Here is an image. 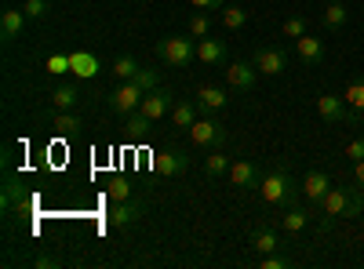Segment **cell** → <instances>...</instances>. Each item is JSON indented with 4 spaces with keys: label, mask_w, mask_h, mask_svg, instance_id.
Segmentation results:
<instances>
[{
    "label": "cell",
    "mask_w": 364,
    "mask_h": 269,
    "mask_svg": "<svg viewBox=\"0 0 364 269\" xmlns=\"http://www.w3.org/2000/svg\"><path fill=\"white\" fill-rule=\"evenodd\" d=\"M317 215H321V233H328L339 219L364 215V197H360V190H350V186H331L324 193V200L317 204Z\"/></svg>",
    "instance_id": "6da1fadb"
},
{
    "label": "cell",
    "mask_w": 364,
    "mask_h": 269,
    "mask_svg": "<svg viewBox=\"0 0 364 269\" xmlns=\"http://www.w3.org/2000/svg\"><path fill=\"white\" fill-rule=\"evenodd\" d=\"M259 193H262V200H266L269 207H288V204H295V197L302 193V182H295L291 171L273 168L269 175H262Z\"/></svg>",
    "instance_id": "7a4b0ae2"
},
{
    "label": "cell",
    "mask_w": 364,
    "mask_h": 269,
    "mask_svg": "<svg viewBox=\"0 0 364 269\" xmlns=\"http://www.w3.org/2000/svg\"><path fill=\"white\" fill-rule=\"evenodd\" d=\"M154 51L171 70H190L197 62V40L193 37H164V40L154 44Z\"/></svg>",
    "instance_id": "3957f363"
},
{
    "label": "cell",
    "mask_w": 364,
    "mask_h": 269,
    "mask_svg": "<svg viewBox=\"0 0 364 269\" xmlns=\"http://www.w3.org/2000/svg\"><path fill=\"white\" fill-rule=\"evenodd\" d=\"M317 116H321L324 124H350V128H357V124H360V109L346 106V99L331 95V92L317 95Z\"/></svg>",
    "instance_id": "277c9868"
},
{
    "label": "cell",
    "mask_w": 364,
    "mask_h": 269,
    "mask_svg": "<svg viewBox=\"0 0 364 269\" xmlns=\"http://www.w3.org/2000/svg\"><path fill=\"white\" fill-rule=\"evenodd\" d=\"M190 138H193V146H197V149H219V146H226L230 131H226V124H223V121H215V116L208 113V116H197V121H193Z\"/></svg>",
    "instance_id": "5b68a950"
},
{
    "label": "cell",
    "mask_w": 364,
    "mask_h": 269,
    "mask_svg": "<svg viewBox=\"0 0 364 269\" xmlns=\"http://www.w3.org/2000/svg\"><path fill=\"white\" fill-rule=\"evenodd\" d=\"M142 99H146V87L139 80H120V87L109 95V113L128 116V113H135L142 106Z\"/></svg>",
    "instance_id": "8992f818"
},
{
    "label": "cell",
    "mask_w": 364,
    "mask_h": 269,
    "mask_svg": "<svg viewBox=\"0 0 364 269\" xmlns=\"http://www.w3.org/2000/svg\"><path fill=\"white\" fill-rule=\"evenodd\" d=\"M186 168H190V157H186V149H178V146H168V149H157V153H154V171L157 175L175 178Z\"/></svg>",
    "instance_id": "52a82bcc"
},
{
    "label": "cell",
    "mask_w": 364,
    "mask_h": 269,
    "mask_svg": "<svg viewBox=\"0 0 364 269\" xmlns=\"http://www.w3.org/2000/svg\"><path fill=\"white\" fill-rule=\"evenodd\" d=\"M230 186L240 190V193H252V190L262 186V171L252 160H233L230 164Z\"/></svg>",
    "instance_id": "ba28073f"
},
{
    "label": "cell",
    "mask_w": 364,
    "mask_h": 269,
    "mask_svg": "<svg viewBox=\"0 0 364 269\" xmlns=\"http://www.w3.org/2000/svg\"><path fill=\"white\" fill-rule=\"evenodd\" d=\"M255 62H230L226 66V84H230V92H240V95H248L252 87H255Z\"/></svg>",
    "instance_id": "9c48e42d"
},
{
    "label": "cell",
    "mask_w": 364,
    "mask_h": 269,
    "mask_svg": "<svg viewBox=\"0 0 364 269\" xmlns=\"http://www.w3.org/2000/svg\"><path fill=\"white\" fill-rule=\"evenodd\" d=\"M331 190V175L324 171V168H314L306 178H302V197H306V204L317 212V204L324 200V193Z\"/></svg>",
    "instance_id": "30bf717a"
},
{
    "label": "cell",
    "mask_w": 364,
    "mask_h": 269,
    "mask_svg": "<svg viewBox=\"0 0 364 269\" xmlns=\"http://www.w3.org/2000/svg\"><path fill=\"white\" fill-rule=\"evenodd\" d=\"M255 70L262 77H281L288 70V55L281 48H259L255 51Z\"/></svg>",
    "instance_id": "8fae6325"
},
{
    "label": "cell",
    "mask_w": 364,
    "mask_h": 269,
    "mask_svg": "<svg viewBox=\"0 0 364 269\" xmlns=\"http://www.w3.org/2000/svg\"><path fill=\"white\" fill-rule=\"evenodd\" d=\"M171 106H175V92H168V87H154V92H146V99H142L139 109L149 116V121H161Z\"/></svg>",
    "instance_id": "7c38bea8"
},
{
    "label": "cell",
    "mask_w": 364,
    "mask_h": 269,
    "mask_svg": "<svg viewBox=\"0 0 364 269\" xmlns=\"http://www.w3.org/2000/svg\"><path fill=\"white\" fill-rule=\"evenodd\" d=\"M139 219H142V204L139 200H117L109 207V226H117V229H124V226H132Z\"/></svg>",
    "instance_id": "4fadbf2b"
},
{
    "label": "cell",
    "mask_w": 364,
    "mask_h": 269,
    "mask_svg": "<svg viewBox=\"0 0 364 269\" xmlns=\"http://www.w3.org/2000/svg\"><path fill=\"white\" fill-rule=\"evenodd\" d=\"M226 87H215V84H200L197 87V109H204V113H219V109H226Z\"/></svg>",
    "instance_id": "5bb4252c"
},
{
    "label": "cell",
    "mask_w": 364,
    "mask_h": 269,
    "mask_svg": "<svg viewBox=\"0 0 364 269\" xmlns=\"http://www.w3.org/2000/svg\"><path fill=\"white\" fill-rule=\"evenodd\" d=\"M295 51H299V58H302L306 66H321V62H324V40L314 37V33H302V37L295 40Z\"/></svg>",
    "instance_id": "9a60e30c"
},
{
    "label": "cell",
    "mask_w": 364,
    "mask_h": 269,
    "mask_svg": "<svg viewBox=\"0 0 364 269\" xmlns=\"http://www.w3.org/2000/svg\"><path fill=\"white\" fill-rule=\"evenodd\" d=\"M310 215H314V207H302V204H288L284 212H281V229L295 236V233H302V229H306Z\"/></svg>",
    "instance_id": "2e32d148"
},
{
    "label": "cell",
    "mask_w": 364,
    "mask_h": 269,
    "mask_svg": "<svg viewBox=\"0 0 364 269\" xmlns=\"http://www.w3.org/2000/svg\"><path fill=\"white\" fill-rule=\"evenodd\" d=\"M29 204H33V200H29L26 197V190L18 186V178H4V197H0V207H4V212H26V207Z\"/></svg>",
    "instance_id": "e0dca14e"
},
{
    "label": "cell",
    "mask_w": 364,
    "mask_h": 269,
    "mask_svg": "<svg viewBox=\"0 0 364 269\" xmlns=\"http://www.w3.org/2000/svg\"><path fill=\"white\" fill-rule=\"evenodd\" d=\"M252 248H255V255H273V251H281V229H273V226L252 229Z\"/></svg>",
    "instance_id": "ac0fdd59"
},
{
    "label": "cell",
    "mask_w": 364,
    "mask_h": 269,
    "mask_svg": "<svg viewBox=\"0 0 364 269\" xmlns=\"http://www.w3.org/2000/svg\"><path fill=\"white\" fill-rule=\"evenodd\" d=\"M197 62H204V66H226V44L211 40V37L197 40Z\"/></svg>",
    "instance_id": "d6986e66"
},
{
    "label": "cell",
    "mask_w": 364,
    "mask_h": 269,
    "mask_svg": "<svg viewBox=\"0 0 364 269\" xmlns=\"http://www.w3.org/2000/svg\"><path fill=\"white\" fill-rule=\"evenodd\" d=\"M22 26H26V11L22 8H4L0 11V37L4 40H15L22 33Z\"/></svg>",
    "instance_id": "ffe728a7"
},
{
    "label": "cell",
    "mask_w": 364,
    "mask_h": 269,
    "mask_svg": "<svg viewBox=\"0 0 364 269\" xmlns=\"http://www.w3.org/2000/svg\"><path fill=\"white\" fill-rule=\"evenodd\" d=\"M193 121H197V102L178 99V102L171 106V128H178V131H190V128H193Z\"/></svg>",
    "instance_id": "44dd1931"
},
{
    "label": "cell",
    "mask_w": 364,
    "mask_h": 269,
    "mask_svg": "<svg viewBox=\"0 0 364 269\" xmlns=\"http://www.w3.org/2000/svg\"><path fill=\"white\" fill-rule=\"evenodd\" d=\"M70 62H73V73L80 77V80H91V77H99V58L91 55V51H73L70 55Z\"/></svg>",
    "instance_id": "7402d4cb"
},
{
    "label": "cell",
    "mask_w": 364,
    "mask_h": 269,
    "mask_svg": "<svg viewBox=\"0 0 364 269\" xmlns=\"http://www.w3.org/2000/svg\"><path fill=\"white\" fill-rule=\"evenodd\" d=\"M230 171V160H226V149L219 146V149H211V153L204 157V175L211 178V182H215V178H223Z\"/></svg>",
    "instance_id": "603a6c76"
},
{
    "label": "cell",
    "mask_w": 364,
    "mask_h": 269,
    "mask_svg": "<svg viewBox=\"0 0 364 269\" xmlns=\"http://www.w3.org/2000/svg\"><path fill=\"white\" fill-rule=\"evenodd\" d=\"M80 102V87L77 84H63V87H55L51 92V106L55 109H73Z\"/></svg>",
    "instance_id": "cb8c5ba5"
},
{
    "label": "cell",
    "mask_w": 364,
    "mask_h": 269,
    "mask_svg": "<svg viewBox=\"0 0 364 269\" xmlns=\"http://www.w3.org/2000/svg\"><path fill=\"white\" fill-rule=\"evenodd\" d=\"M346 22H350L346 4H343V0H331V4L324 8V26H328V29H343Z\"/></svg>",
    "instance_id": "d4e9b609"
},
{
    "label": "cell",
    "mask_w": 364,
    "mask_h": 269,
    "mask_svg": "<svg viewBox=\"0 0 364 269\" xmlns=\"http://www.w3.org/2000/svg\"><path fill=\"white\" fill-rule=\"evenodd\" d=\"M139 70H142V66H139V58L120 55L117 62H113V70H109V73H113L117 80H135V77H139Z\"/></svg>",
    "instance_id": "484cf974"
},
{
    "label": "cell",
    "mask_w": 364,
    "mask_h": 269,
    "mask_svg": "<svg viewBox=\"0 0 364 269\" xmlns=\"http://www.w3.org/2000/svg\"><path fill=\"white\" fill-rule=\"evenodd\" d=\"M343 99H346V106H353V109H360V113H364V77H357V80H350V84H346Z\"/></svg>",
    "instance_id": "4316f807"
},
{
    "label": "cell",
    "mask_w": 364,
    "mask_h": 269,
    "mask_svg": "<svg viewBox=\"0 0 364 269\" xmlns=\"http://www.w3.org/2000/svg\"><path fill=\"white\" fill-rule=\"evenodd\" d=\"M149 124H154V121H149V116H146L142 109H135V113H128V124H124V128H128V135H132V138H142V135L149 131Z\"/></svg>",
    "instance_id": "83f0119b"
},
{
    "label": "cell",
    "mask_w": 364,
    "mask_h": 269,
    "mask_svg": "<svg viewBox=\"0 0 364 269\" xmlns=\"http://www.w3.org/2000/svg\"><path fill=\"white\" fill-rule=\"evenodd\" d=\"M302 33H306V18H302V15H291V18H284V22H281V37L299 40Z\"/></svg>",
    "instance_id": "f1b7e54d"
},
{
    "label": "cell",
    "mask_w": 364,
    "mask_h": 269,
    "mask_svg": "<svg viewBox=\"0 0 364 269\" xmlns=\"http://www.w3.org/2000/svg\"><path fill=\"white\" fill-rule=\"evenodd\" d=\"M245 22H248V11L245 8H240V4H226V11H223V26L226 29H240Z\"/></svg>",
    "instance_id": "f546056e"
},
{
    "label": "cell",
    "mask_w": 364,
    "mask_h": 269,
    "mask_svg": "<svg viewBox=\"0 0 364 269\" xmlns=\"http://www.w3.org/2000/svg\"><path fill=\"white\" fill-rule=\"evenodd\" d=\"M51 128H58V131L70 135V131L80 128V116H77V113H55V116H51Z\"/></svg>",
    "instance_id": "4dcf8cb0"
},
{
    "label": "cell",
    "mask_w": 364,
    "mask_h": 269,
    "mask_svg": "<svg viewBox=\"0 0 364 269\" xmlns=\"http://www.w3.org/2000/svg\"><path fill=\"white\" fill-rule=\"evenodd\" d=\"M208 33H211V18H208V15H193V18H190V37H193V40H204Z\"/></svg>",
    "instance_id": "1f68e13d"
},
{
    "label": "cell",
    "mask_w": 364,
    "mask_h": 269,
    "mask_svg": "<svg viewBox=\"0 0 364 269\" xmlns=\"http://www.w3.org/2000/svg\"><path fill=\"white\" fill-rule=\"evenodd\" d=\"M48 73H55V77H63V73H73V62H70V55H51V58H48Z\"/></svg>",
    "instance_id": "d6a6232c"
},
{
    "label": "cell",
    "mask_w": 364,
    "mask_h": 269,
    "mask_svg": "<svg viewBox=\"0 0 364 269\" xmlns=\"http://www.w3.org/2000/svg\"><path fill=\"white\" fill-rule=\"evenodd\" d=\"M291 262H288V255H259V269H288Z\"/></svg>",
    "instance_id": "836d02e7"
},
{
    "label": "cell",
    "mask_w": 364,
    "mask_h": 269,
    "mask_svg": "<svg viewBox=\"0 0 364 269\" xmlns=\"http://www.w3.org/2000/svg\"><path fill=\"white\" fill-rule=\"evenodd\" d=\"M343 157H346V160H364V135L343 146Z\"/></svg>",
    "instance_id": "e575fe53"
},
{
    "label": "cell",
    "mask_w": 364,
    "mask_h": 269,
    "mask_svg": "<svg viewBox=\"0 0 364 269\" xmlns=\"http://www.w3.org/2000/svg\"><path fill=\"white\" fill-rule=\"evenodd\" d=\"M22 11H26V18H44V11H48V0H26Z\"/></svg>",
    "instance_id": "d590c367"
},
{
    "label": "cell",
    "mask_w": 364,
    "mask_h": 269,
    "mask_svg": "<svg viewBox=\"0 0 364 269\" xmlns=\"http://www.w3.org/2000/svg\"><path fill=\"white\" fill-rule=\"evenodd\" d=\"M128 193H132V186L124 182V178H113V182H109V197L113 200H128Z\"/></svg>",
    "instance_id": "8d00e7d4"
},
{
    "label": "cell",
    "mask_w": 364,
    "mask_h": 269,
    "mask_svg": "<svg viewBox=\"0 0 364 269\" xmlns=\"http://www.w3.org/2000/svg\"><path fill=\"white\" fill-rule=\"evenodd\" d=\"M33 265L37 269H58V265H63V258H58V255H37Z\"/></svg>",
    "instance_id": "74e56055"
},
{
    "label": "cell",
    "mask_w": 364,
    "mask_h": 269,
    "mask_svg": "<svg viewBox=\"0 0 364 269\" xmlns=\"http://www.w3.org/2000/svg\"><path fill=\"white\" fill-rule=\"evenodd\" d=\"M190 4L197 11H219V8H226V0H190Z\"/></svg>",
    "instance_id": "f35d334b"
},
{
    "label": "cell",
    "mask_w": 364,
    "mask_h": 269,
    "mask_svg": "<svg viewBox=\"0 0 364 269\" xmlns=\"http://www.w3.org/2000/svg\"><path fill=\"white\" fill-rule=\"evenodd\" d=\"M353 182H357V190L364 193V160H353Z\"/></svg>",
    "instance_id": "ab89813d"
},
{
    "label": "cell",
    "mask_w": 364,
    "mask_h": 269,
    "mask_svg": "<svg viewBox=\"0 0 364 269\" xmlns=\"http://www.w3.org/2000/svg\"><path fill=\"white\" fill-rule=\"evenodd\" d=\"M328 4H331V0H328Z\"/></svg>",
    "instance_id": "60d3db41"
}]
</instances>
